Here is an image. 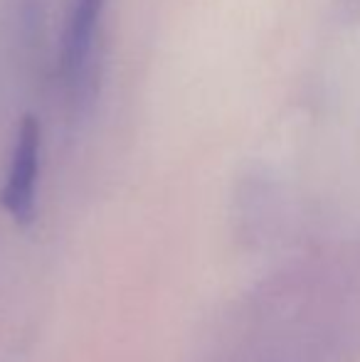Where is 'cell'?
Here are the masks:
<instances>
[{
  "instance_id": "obj_1",
  "label": "cell",
  "mask_w": 360,
  "mask_h": 362,
  "mask_svg": "<svg viewBox=\"0 0 360 362\" xmlns=\"http://www.w3.org/2000/svg\"><path fill=\"white\" fill-rule=\"evenodd\" d=\"M40 121L35 116H23L15 136L13 160H10L8 182L3 190V207L18 224H30L35 215V182L40 170Z\"/></svg>"
},
{
  "instance_id": "obj_2",
  "label": "cell",
  "mask_w": 360,
  "mask_h": 362,
  "mask_svg": "<svg viewBox=\"0 0 360 362\" xmlns=\"http://www.w3.org/2000/svg\"><path fill=\"white\" fill-rule=\"evenodd\" d=\"M104 5L106 0H72V8H69L62 49V74L72 99H79L84 94V86L89 81L94 40L99 33Z\"/></svg>"
}]
</instances>
